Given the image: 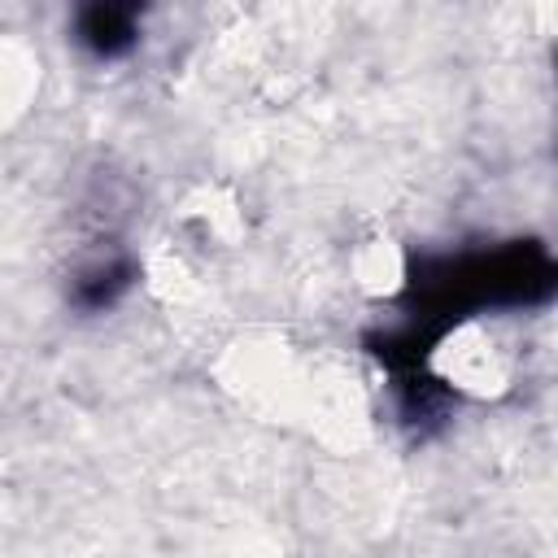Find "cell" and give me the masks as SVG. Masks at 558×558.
<instances>
[{
    "instance_id": "6da1fadb",
    "label": "cell",
    "mask_w": 558,
    "mask_h": 558,
    "mask_svg": "<svg viewBox=\"0 0 558 558\" xmlns=\"http://www.w3.org/2000/svg\"><path fill=\"white\" fill-rule=\"evenodd\" d=\"M432 310H484V305H532L554 288V262L541 244H506L488 253L440 257L414 279Z\"/></svg>"
},
{
    "instance_id": "7a4b0ae2",
    "label": "cell",
    "mask_w": 558,
    "mask_h": 558,
    "mask_svg": "<svg viewBox=\"0 0 558 558\" xmlns=\"http://www.w3.org/2000/svg\"><path fill=\"white\" fill-rule=\"evenodd\" d=\"M74 44L96 57V61H118L126 57L135 44H140V31H144V13L135 4H113V0H96V4H83L74 9Z\"/></svg>"
},
{
    "instance_id": "3957f363",
    "label": "cell",
    "mask_w": 558,
    "mask_h": 558,
    "mask_svg": "<svg viewBox=\"0 0 558 558\" xmlns=\"http://www.w3.org/2000/svg\"><path fill=\"white\" fill-rule=\"evenodd\" d=\"M135 275H140V266H135L131 253H100V257H87V262L70 275L65 296H70L74 310L100 314V310H109V305L122 301V292L135 283Z\"/></svg>"
}]
</instances>
